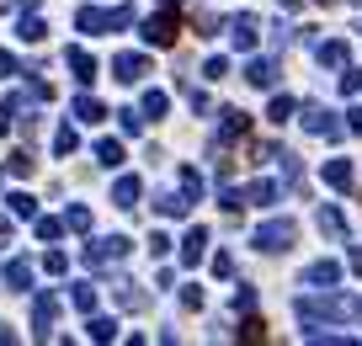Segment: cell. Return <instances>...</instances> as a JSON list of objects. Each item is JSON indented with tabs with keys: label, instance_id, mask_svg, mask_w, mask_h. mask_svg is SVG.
Here are the masks:
<instances>
[{
	"label": "cell",
	"instance_id": "6da1fadb",
	"mask_svg": "<svg viewBox=\"0 0 362 346\" xmlns=\"http://www.w3.org/2000/svg\"><path fill=\"white\" fill-rule=\"evenodd\" d=\"M112 70H118V80H139V75H149V59H139V54H118V64H112Z\"/></svg>",
	"mask_w": 362,
	"mask_h": 346
},
{
	"label": "cell",
	"instance_id": "7a4b0ae2",
	"mask_svg": "<svg viewBox=\"0 0 362 346\" xmlns=\"http://www.w3.org/2000/svg\"><path fill=\"white\" fill-rule=\"evenodd\" d=\"M54 314H59V304H54V299H37V304H32V325H37V330H43V335H49Z\"/></svg>",
	"mask_w": 362,
	"mask_h": 346
},
{
	"label": "cell",
	"instance_id": "3957f363",
	"mask_svg": "<svg viewBox=\"0 0 362 346\" xmlns=\"http://www.w3.org/2000/svg\"><path fill=\"white\" fill-rule=\"evenodd\" d=\"M70 64H75V75H80V80H91V75H96V59H91L85 48H70Z\"/></svg>",
	"mask_w": 362,
	"mask_h": 346
},
{
	"label": "cell",
	"instance_id": "277c9868",
	"mask_svg": "<svg viewBox=\"0 0 362 346\" xmlns=\"http://www.w3.org/2000/svg\"><path fill=\"white\" fill-rule=\"evenodd\" d=\"M170 37H176V22H170V16H155V22H149V43H170Z\"/></svg>",
	"mask_w": 362,
	"mask_h": 346
},
{
	"label": "cell",
	"instance_id": "5b68a950",
	"mask_svg": "<svg viewBox=\"0 0 362 346\" xmlns=\"http://www.w3.org/2000/svg\"><path fill=\"white\" fill-rule=\"evenodd\" d=\"M6 283H11L16 293H22V288L32 283V266H27V261H11V266H6Z\"/></svg>",
	"mask_w": 362,
	"mask_h": 346
},
{
	"label": "cell",
	"instance_id": "8992f818",
	"mask_svg": "<svg viewBox=\"0 0 362 346\" xmlns=\"http://www.w3.org/2000/svg\"><path fill=\"white\" fill-rule=\"evenodd\" d=\"M75 112H80V123H96V118H101V107L91 101V96H80V101H75Z\"/></svg>",
	"mask_w": 362,
	"mask_h": 346
},
{
	"label": "cell",
	"instance_id": "52a82bcc",
	"mask_svg": "<svg viewBox=\"0 0 362 346\" xmlns=\"http://www.w3.org/2000/svg\"><path fill=\"white\" fill-rule=\"evenodd\" d=\"M118 203H123V208L139 203V181H118Z\"/></svg>",
	"mask_w": 362,
	"mask_h": 346
},
{
	"label": "cell",
	"instance_id": "ba28073f",
	"mask_svg": "<svg viewBox=\"0 0 362 346\" xmlns=\"http://www.w3.org/2000/svg\"><path fill=\"white\" fill-rule=\"evenodd\" d=\"M144 112H149V118H160V112H166V96L149 91V96H144Z\"/></svg>",
	"mask_w": 362,
	"mask_h": 346
},
{
	"label": "cell",
	"instance_id": "9c48e42d",
	"mask_svg": "<svg viewBox=\"0 0 362 346\" xmlns=\"http://www.w3.org/2000/svg\"><path fill=\"white\" fill-rule=\"evenodd\" d=\"M22 37H32V43H37V37H43V22H37V16H27V22H22Z\"/></svg>",
	"mask_w": 362,
	"mask_h": 346
},
{
	"label": "cell",
	"instance_id": "30bf717a",
	"mask_svg": "<svg viewBox=\"0 0 362 346\" xmlns=\"http://www.w3.org/2000/svg\"><path fill=\"white\" fill-rule=\"evenodd\" d=\"M6 245H11V224H6V218H0V251H6Z\"/></svg>",
	"mask_w": 362,
	"mask_h": 346
},
{
	"label": "cell",
	"instance_id": "8fae6325",
	"mask_svg": "<svg viewBox=\"0 0 362 346\" xmlns=\"http://www.w3.org/2000/svg\"><path fill=\"white\" fill-rule=\"evenodd\" d=\"M16 70V59H11V54H0V75H11Z\"/></svg>",
	"mask_w": 362,
	"mask_h": 346
}]
</instances>
